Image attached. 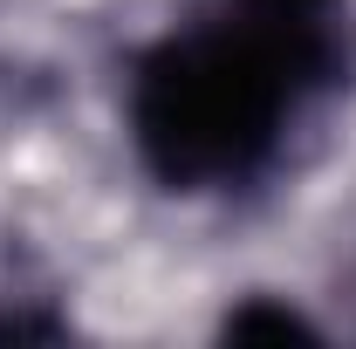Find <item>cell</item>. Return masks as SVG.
<instances>
[{
    "label": "cell",
    "instance_id": "obj_2",
    "mask_svg": "<svg viewBox=\"0 0 356 349\" xmlns=\"http://www.w3.org/2000/svg\"><path fill=\"white\" fill-rule=\"evenodd\" d=\"M213 343H329V329L302 302H288L274 288H254V295H240V302L220 308Z\"/></svg>",
    "mask_w": 356,
    "mask_h": 349
},
{
    "label": "cell",
    "instance_id": "obj_1",
    "mask_svg": "<svg viewBox=\"0 0 356 349\" xmlns=\"http://www.w3.org/2000/svg\"><path fill=\"white\" fill-rule=\"evenodd\" d=\"M356 89V0H199L131 48L124 144L165 199H247Z\"/></svg>",
    "mask_w": 356,
    "mask_h": 349
},
{
    "label": "cell",
    "instance_id": "obj_3",
    "mask_svg": "<svg viewBox=\"0 0 356 349\" xmlns=\"http://www.w3.org/2000/svg\"><path fill=\"white\" fill-rule=\"evenodd\" d=\"M69 336V315H48V308H0V343H62Z\"/></svg>",
    "mask_w": 356,
    "mask_h": 349
}]
</instances>
